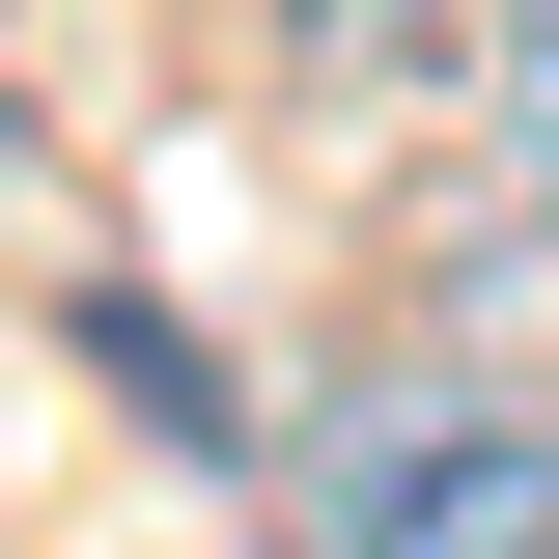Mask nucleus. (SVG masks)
I'll use <instances>...</instances> for the list:
<instances>
[{
  "instance_id": "obj_1",
  "label": "nucleus",
  "mask_w": 559,
  "mask_h": 559,
  "mask_svg": "<svg viewBox=\"0 0 559 559\" xmlns=\"http://www.w3.org/2000/svg\"><path fill=\"white\" fill-rule=\"evenodd\" d=\"M280 532L308 559H559V392H336Z\"/></svg>"
},
{
  "instance_id": "obj_2",
  "label": "nucleus",
  "mask_w": 559,
  "mask_h": 559,
  "mask_svg": "<svg viewBox=\"0 0 559 559\" xmlns=\"http://www.w3.org/2000/svg\"><path fill=\"white\" fill-rule=\"evenodd\" d=\"M252 57H280V84H336V112H364V84H448L476 28H448V0H252Z\"/></svg>"
},
{
  "instance_id": "obj_4",
  "label": "nucleus",
  "mask_w": 559,
  "mask_h": 559,
  "mask_svg": "<svg viewBox=\"0 0 559 559\" xmlns=\"http://www.w3.org/2000/svg\"><path fill=\"white\" fill-rule=\"evenodd\" d=\"M476 84H503V224H559V0H503Z\"/></svg>"
},
{
  "instance_id": "obj_3",
  "label": "nucleus",
  "mask_w": 559,
  "mask_h": 559,
  "mask_svg": "<svg viewBox=\"0 0 559 559\" xmlns=\"http://www.w3.org/2000/svg\"><path fill=\"white\" fill-rule=\"evenodd\" d=\"M84 364H112V392H140V419H168V448H224V364H197V336H168V308H140V280H84Z\"/></svg>"
},
{
  "instance_id": "obj_5",
  "label": "nucleus",
  "mask_w": 559,
  "mask_h": 559,
  "mask_svg": "<svg viewBox=\"0 0 559 559\" xmlns=\"http://www.w3.org/2000/svg\"><path fill=\"white\" fill-rule=\"evenodd\" d=\"M0 140H28V112H0Z\"/></svg>"
}]
</instances>
